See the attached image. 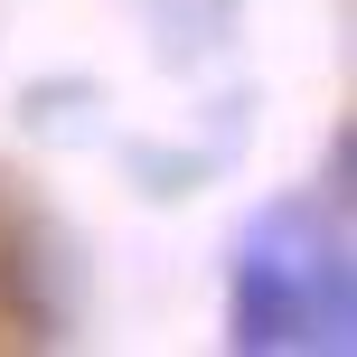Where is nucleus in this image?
Segmentation results:
<instances>
[{"instance_id":"obj_1","label":"nucleus","mask_w":357,"mask_h":357,"mask_svg":"<svg viewBox=\"0 0 357 357\" xmlns=\"http://www.w3.org/2000/svg\"><path fill=\"white\" fill-rule=\"evenodd\" d=\"M348 245L329 226V207L310 197H282L245 226L235 245V348L254 357H282V348H320L339 357L348 348Z\"/></svg>"}]
</instances>
